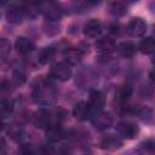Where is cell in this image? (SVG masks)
<instances>
[{"label":"cell","instance_id":"6","mask_svg":"<svg viewBox=\"0 0 155 155\" xmlns=\"http://www.w3.org/2000/svg\"><path fill=\"white\" fill-rule=\"evenodd\" d=\"M92 124L97 130H107L108 127L111 126L113 124V116L110 113H105V111H99L97 113L92 119Z\"/></svg>","mask_w":155,"mask_h":155},{"label":"cell","instance_id":"2","mask_svg":"<svg viewBox=\"0 0 155 155\" xmlns=\"http://www.w3.org/2000/svg\"><path fill=\"white\" fill-rule=\"evenodd\" d=\"M51 78L58 80V81H68L71 75H73V70H71V64H69L68 62H58L54 63L51 68L50 71Z\"/></svg>","mask_w":155,"mask_h":155},{"label":"cell","instance_id":"3","mask_svg":"<svg viewBox=\"0 0 155 155\" xmlns=\"http://www.w3.org/2000/svg\"><path fill=\"white\" fill-rule=\"evenodd\" d=\"M87 104L88 107L91 108L92 113H93V116L102 111L104 105H105V97L104 94L101 92V91H97V90H92L90 91L88 93V99H87Z\"/></svg>","mask_w":155,"mask_h":155},{"label":"cell","instance_id":"22","mask_svg":"<svg viewBox=\"0 0 155 155\" xmlns=\"http://www.w3.org/2000/svg\"><path fill=\"white\" fill-rule=\"evenodd\" d=\"M90 4H97V2H99L101 0H87Z\"/></svg>","mask_w":155,"mask_h":155},{"label":"cell","instance_id":"16","mask_svg":"<svg viewBox=\"0 0 155 155\" xmlns=\"http://www.w3.org/2000/svg\"><path fill=\"white\" fill-rule=\"evenodd\" d=\"M64 58H65V62L73 65V64H78L81 62L82 54H81V51L78 48H69L64 52Z\"/></svg>","mask_w":155,"mask_h":155},{"label":"cell","instance_id":"5","mask_svg":"<svg viewBox=\"0 0 155 155\" xmlns=\"http://www.w3.org/2000/svg\"><path fill=\"white\" fill-rule=\"evenodd\" d=\"M117 132L122 138L126 139H133L138 136L139 128L134 122L131 121H122L117 125Z\"/></svg>","mask_w":155,"mask_h":155},{"label":"cell","instance_id":"4","mask_svg":"<svg viewBox=\"0 0 155 155\" xmlns=\"http://www.w3.org/2000/svg\"><path fill=\"white\" fill-rule=\"evenodd\" d=\"M147 31V23L140 17H134L127 25V33L133 38H142Z\"/></svg>","mask_w":155,"mask_h":155},{"label":"cell","instance_id":"12","mask_svg":"<svg viewBox=\"0 0 155 155\" xmlns=\"http://www.w3.org/2000/svg\"><path fill=\"white\" fill-rule=\"evenodd\" d=\"M46 134H47V139L50 142H58L64 137V132L61 127V124L52 125L48 128H46Z\"/></svg>","mask_w":155,"mask_h":155},{"label":"cell","instance_id":"21","mask_svg":"<svg viewBox=\"0 0 155 155\" xmlns=\"http://www.w3.org/2000/svg\"><path fill=\"white\" fill-rule=\"evenodd\" d=\"M10 48H11L10 42H8L6 39H1V42H0V54H1L2 58H5V57L8 54Z\"/></svg>","mask_w":155,"mask_h":155},{"label":"cell","instance_id":"7","mask_svg":"<svg viewBox=\"0 0 155 155\" xmlns=\"http://www.w3.org/2000/svg\"><path fill=\"white\" fill-rule=\"evenodd\" d=\"M101 33H102V23L99 19L92 18L85 23V25H84L85 36H87L90 39H94V38H98L101 35Z\"/></svg>","mask_w":155,"mask_h":155},{"label":"cell","instance_id":"1","mask_svg":"<svg viewBox=\"0 0 155 155\" xmlns=\"http://www.w3.org/2000/svg\"><path fill=\"white\" fill-rule=\"evenodd\" d=\"M33 96L34 101L41 105H50L56 101V93L53 91V87L46 81H42L41 84H39V86L35 87Z\"/></svg>","mask_w":155,"mask_h":155},{"label":"cell","instance_id":"11","mask_svg":"<svg viewBox=\"0 0 155 155\" xmlns=\"http://www.w3.org/2000/svg\"><path fill=\"white\" fill-rule=\"evenodd\" d=\"M116 50L125 58H132L136 54V52H137L136 45L133 42H131V41H124V42L119 44L117 47H116Z\"/></svg>","mask_w":155,"mask_h":155},{"label":"cell","instance_id":"14","mask_svg":"<svg viewBox=\"0 0 155 155\" xmlns=\"http://www.w3.org/2000/svg\"><path fill=\"white\" fill-rule=\"evenodd\" d=\"M138 48L142 53L144 54H150V53H154L155 52V38H144L139 45H138Z\"/></svg>","mask_w":155,"mask_h":155},{"label":"cell","instance_id":"15","mask_svg":"<svg viewBox=\"0 0 155 155\" xmlns=\"http://www.w3.org/2000/svg\"><path fill=\"white\" fill-rule=\"evenodd\" d=\"M12 111H13V102L11 99H6V98L1 99V103H0V114H1L2 122H5V120L12 115Z\"/></svg>","mask_w":155,"mask_h":155},{"label":"cell","instance_id":"17","mask_svg":"<svg viewBox=\"0 0 155 155\" xmlns=\"http://www.w3.org/2000/svg\"><path fill=\"white\" fill-rule=\"evenodd\" d=\"M97 48H98L99 52L109 53L110 51H113L115 48V44L110 38H104V39H101L97 42Z\"/></svg>","mask_w":155,"mask_h":155},{"label":"cell","instance_id":"9","mask_svg":"<svg viewBox=\"0 0 155 155\" xmlns=\"http://www.w3.org/2000/svg\"><path fill=\"white\" fill-rule=\"evenodd\" d=\"M15 47H16V50H17L18 53L27 54V53L31 52L35 48V45H34V42L29 38L18 36L17 40H16V42H15Z\"/></svg>","mask_w":155,"mask_h":155},{"label":"cell","instance_id":"19","mask_svg":"<svg viewBox=\"0 0 155 155\" xmlns=\"http://www.w3.org/2000/svg\"><path fill=\"white\" fill-rule=\"evenodd\" d=\"M46 17L48 19H52V21H57L61 18L62 16V11L61 8L57 6V5H53V4H50L48 7L46 8V12H45Z\"/></svg>","mask_w":155,"mask_h":155},{"label":"cell","instance_id":"10","mask_svg":"<svg viewBox=\"0 0 155 155\" xmlns=\"http://www.w3.org/2000/svg\"><path fill=\"white\" fill-rule=\"evenodd\" d=\"M122 147V142L119 137L116 136H107L104 137L102 140H101V148L104 149V150H108V151H113V150H116V149H120Z\"/></svg>","mask_w":155,"mask_h":155},{"label":"cell","instance_id":"23","mask_svg":"<svg viewBox=\"0 0 155 155\" xmlns=\"http://www.w3.org/2000/svg\"><path fill=\"white\" fill-rule=\"evenodd\" d=\"M130 1H137V0H130Z\"/></svg>","mask_w":155,"mask_h":155},{"label":"cell","instance_id":"13","mask_svg":"<svg viewBox=\"0 0 155 155\" xmlns=\"http://www.w3.org/2000/svg\"><path fill=\"white\" fill-rule=\"evenodd\" d=\"M132 94V88L127 85L119 86L115 91V101L119 103H126Z\"/></svg>","mask_w":155,"mask_h":155},{"label":"cell","instance_id":"20","mask_svg":"<svg viewBox=\"0 0 155 155\" xmlns=\"http://www.w3.org/2000/svg\"><path fill=\"white\" fill-rule=\"evenodd\" d=\"M139 148L143 153L155 154V138H150V139H147V140L142 142Z\"/></svg>","mask_w":155,"mask_h":155},{"label":"cell","instance_id":"8","mask_svg":"<svg viewBox=\"0 0 155 155\" xmlns=\"http://www.w3.org/2000/svg\"><path fill=\"white\" fill-rule=\"evenodd\" d=\"M73 114L78 120H81V121L93 117V113L88 107L87 102H79L78 104H75L73 109Z\"/></svg>","mask_w":155,"mask_h":155},{"label":"cell","instance_id":"18","mask_svg":"<svg viewBox=\"0 0 155 155\" xmlns=\"http://www.w3.org/2000/svg\"><path fill=\"white\" fill-rule=\"evenodd\" d=\"M54 50L52 48V47H45V48H42L40 52H39V54H38V59H39V62L41 63V64H46V63H48L50 61H52V58L54 57Z\"/></svg>","mask_w":155,"mask_h":155}]
</instances>
